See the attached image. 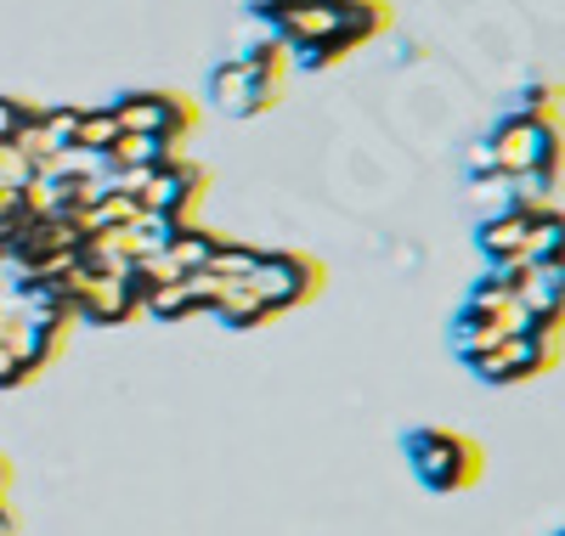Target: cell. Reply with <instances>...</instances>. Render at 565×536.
Wrapping results in <instances>:
<instances>
[{
	"mask_svg": "<svg viewBox=\"0 0 565 536\" xmlns=\"http://www.w3.org/2000/svg\"><path fill=\"white\" fill-rule=\"evenodd\" d=\"M559 351H565V333H509L498 339L492 351H481L476 362H469V373L509 389V384H526V378H543L548 367H559Z\"/></svg>",
	"mask_w": 565,
	"mask_h": 536,
	"instance_id": "3957f363",
	"label": "cell"
},
{
	"mask_svg": "<svg viewBox=\"0 0 565 536\" xmlns=\"http://www.w3.org/2000/svg\"><path fill=\"white\" fill-rule=\"evenodd\" d=\"M402 458L413 469V480L424 492H469L481 474H487V452L476 435L463 429H447V424H418L402 435Z\"/></svg>",
	"mask_w": 565,
	"mask_h": 536,
	"instance_id": "6da1fadb",
	"label": "cell"
},
{
	"mask_svg": "<svg viewBox=\"0 0 565 536\" xmlns=\"http://www.w3.org/2000/svg\"><path fill=\"white\" fill-rule=\"evenodd\" d=\"M34 181V164L12 148V141H0V192H23Z\"/></svg>",
	"mask_w": 565,
	"mask_h": 536,
	"instance_id": "2e32d148",
	"label": "cell"
},
{
	"mask_svg": "<svg viewBox=\"0 0 565 536\" xmlns=\"http://www.w3.org/2000/svg\"><path fill=\"white\" fill-rule=\"evenodd\" d=\"M334 12H340V34H351L356 45L380 40L391 29V7H385V0H334Z\"/></svg>",
	"mask_w": 565,
	"mask_h": 536,
	"instance_id": "30bf717a",
	"label": "cell"
},
{
	"mask_svg": "<svg viewBox=\"0 0 565 536\" xmlns=\"http://www.w3.org/2000/svg\"><path fill=\"white\" fill-rule=\"evenodd\" d=\"M271 29L289 52H300V45H317L328 34H340V12H334V0H289V7L271 18Z\"/></svg>",
	"mask_w": 565,
	"mask_h": 536,
	"instance_id": "52a82bcc",
	"label": "cell"
},
{
	"mask_svg": "<svg viewBox=\"0 0 565 536\" xmlns=\"http://www.w3.org/2000/svg\"><path fill=\"white\" fill-rule=\"evenodd\" d=\"M119 136H125V130H119V114H114V108H79V130H74V148L97 153V159H108Z\"/></svg>",
	"mask_w": 565,
	"mask_h": 536,
	"instance_id": "8fae6325",
	"label": "cell"
},
{
	"mask_svg": "<svg viewBox=\"0 0 565 536\" xmlns=\"http://www.w3.org/2000/svg\"><path fill=\"white\" fill-rule=\"evenodd\" d=\"M119 114V130H136V136H159L170 148H186V136L199 125V108L175 90H130L114 103Z\"/></svg>",
	"mask_w": 565,
	"mask_h": 536,
	"instance_id": "277c9868",
	"label": "cell"
},
{
	"mask_svg": "<svg viewBox=\"0 0 565 536\" xmlns=\"http://www.w3.org/2000/svg\"><path fill=\"white\" fill-rule=\"evenodd\" d=\"M210 103L232 119H255V114H271L282 103V79H255L244 63H221L210 74Z\"/></svg>",
	"mask_w": 565,
	"mask_h": 536,
	"instance_id": "5b68a950",
	"label": "cell"
},
{
	"mask_svg": "<svg viewBox=\"0 0 565 536\" xmlns=\"http://www.w3.org/2000/svg\"><path fill=\"white\" fill-rule=\"evenodd\" d=\"M238 63H244L255 79H289V45H282V40H260V45H249Z\"/></svg>",
	"mask_w": 565,
	"mask_h": 536,
	"instance_id": "4fadbf2b",
	"label": "cell"
},
{
	"mask_svg": "<svg viewBox=\"0 0 565 536\" xmlns=\"http://www.w3.org/2000/svg\"><path fill=\"white\" fill-rule=\"evenodd\" d=\"M537 210H543V204H509L503 215H492V221L476 232L481 255H487L492 266L526 260V243H532V215H537Z\"/></svg>",
	"mask_w": 565,
	"mask_h": 536,
	"instance_id": "8992f818",
	"label": "cell"
},
{
	"mask_svg": "<svg viewBox=\"0 0 565 536\" xmlns=\"http://www.w3.org/2000/svg\"><path fill=\"white\" fill-rule=\"evenodd\" d=\"M7 485H12V463H7V458H0V492H7Z\"/></svg>",
	"mask_w": 565,
	"mask_h": 536,
	"instance_id": "d6986e66",
	"label": "cell"
},
{
	"mask_svg": "<svg viewBox=\"0 0 565 536\" xmlns=\"http://www.w3.org/2000/svg\"><path fill=\"white\" fill-rule=\"evenodd\" d=\"M23 378H34V367H29L12 345H0V389H18Z\"/></svg>",
	"mask_w": 565,
	"mask_h": 536,
	"instance_id": "e0dca14e",
	"label": "cell"
},
{
	"mask_svg": "<svg viewBox=\"0 0 565 536\" xmlns=\"http://www.w3.org/2000/svg\"><path fill=\"white\" fill-rule=\"evenodd\" d=\"M244 7H249V12H260V18H277L282 7H289V0H244Z\"/></svg>",
	"mask_w": 565,
	"mask_h": 536,
	"instance_id": "ac0fdd59",
	"label": "cell"
},
{
	"mask_svg": "<svg viewBox=\"0 0 565 536\" xmlns=\"http://www.w3.org/2000/svg\"><path fill=\"white\" fill-rule=\"evenodd\" d=\"M215 249H221V232H210V226H199V221H186V226H175V237L164 243V255L193 277V271H204L210 260H215Z\"/></svg>",
	"mask_w": 565,
	"mask_h": 536,
	"instance_id": "9c48e42d",
	"label": "cell"
},
{
	"mask_svg": "<svg viewBox=\"0 0 565 536\" xmlns=\"http://www.w3.org/2000/svg\"><path fill=\"white\" fill-rule=\"evenodd\" d=\"M34 119H40L34 103H23V96H0V141H18Z\"/></svg>",
	"mask_w": 565,
	"mask_h": 536,
	"instance_id": "9a60e30c",
	"label": "cell"
},
{
	"mask_svg": "<svg viewBox=\"0 0 565 536\" xmlns=\"http://www.w3.org/2000/svg\"><path fill=\"white\" fill-rule=\"evenodd\" d=\"M559 536H565V530H559Z\"/></svg>",
	"mask_w": 565,
	"mask_h": 536,
	"instance_id": "ffe728a7",
	"label": "cell"
},
{
	"mask_svg": "<svg viewBox=\"0 0 565 536\" xmlns=\"http://www.w3.org/2000/svg\"><path fill=\"white\" fill-rule=\"evenodd\" d=\"M210 317H215V322H226L232 333H249V328H271V322H277V311H271V305L255 294L249 282H232L226 294H221V305H215Z\"/></svg>",
	"mask_w": 565,
	"mask_h": 536,
	"instance_id": "ba28073f",
	"label": "cell"
},
{
	"mask_svg": "<svg viewBox=\"0 0 565 536\" xmlns=\"http://www.w3.org/2000/svg\"><path fill=\"white\" fill-rule=\"evenodd\" d=\"M249 288L282 317V311H300L311 305L322 288H328V266L306 249H260V266L249 271Z\"/></svg>",
	"mask_w": 565,
	"mask_h": 536,
	"instance_id": "7a4b0ae2",
	"label": "cell"
},
{
	"mask_svg": "<svg viewBox=\"0 0 565 536\" xmlns=\"http://www.w3.org/2000/svg\"><path fill=\"white\" fill-rule=\"evenodd\" d=\"M255 266H260V249H255V243L221 237V249H215V260H210L204 271H215V277H226V282H249Z\"/></svg>",
	"mask_w": 565,
	"mask_h": 536,
	"instance_id": "7c38bea8",
	"label": "cell"
},
{
	"mask_svg": "<svg viewBox=\"0 0 565 536\" xmlns=\"http://www.w3.org/2000/svg\"><path fill=\"white\" fill-rule=\"evenodd\" d=\"M514 114H521V119H565V96H559V85L537 79V85H526V90H521Z\"/></svg>",
	"mask_w": 565,
	"mask_h": 536,
	"instance_id": "5bb4252c",
	"label": "cell"
}]
</instances>
